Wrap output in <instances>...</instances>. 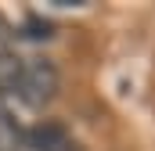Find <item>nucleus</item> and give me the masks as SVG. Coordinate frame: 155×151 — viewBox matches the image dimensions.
<instances>
[{
    "label": "nucleus",
    "mask_w": 155,
    "mask_h": 151,
    "mask_svg": "<svg viewBox=\"0 0 155 151\" xmlns=\"http://www.w3.org/2000/svg\"><path fill=\"white\" fill-rule=\"evenodd\" d=\"M58 90H61V76H58V69L51 61H29V65H22L18 83H15V97H22V104L43 108V104H51L58 97Z\"/></svg>",
    "instance_id": "1"
},
{
    "label": "nucleus",
    "mask_w": 155,
    "mask_h": 151,
    "mask_svg": "<svg viewBox=\"0 0 155 151\" xmlns=\"http://www.w3.org/2000/svg\"><path fill=\"white\" fill-rule=\"evenodd\" d=\"M22 144H29L33 151H65L69 148V137H65V130L61 126H54V122H43L36 130H29L25 133V140Z\"/></svg>",
    "instance_id": "2"
},
{
    "label": "nucleus",
    "mask_w": 155,
    "mask_h": 151,
    "mask_svg": "<svg viewBox=\"0 0 155 151\" xmlns=\"http://www.w3.org/2000/svg\"><path fill=\"white\" fill-rule=\"evenodd\" d=\"M18 72H22V61H18L15 54H0V104H4L7 94H15Z\"/></svg>",
    "instance_id": "3"
},
{
    "label": "nucleus",
    "mask_w": 155,
    "mask_h": 151,
    "mask_svg": "<svg viewBox=\"0 0 155 151\" xmlns=\"http://www.w3.org/2000/svg\"><path fill=\"white\" fill-rule=\"evenodd\" d=\"M22 140H25V133L18 130V122L4 112V104H0V151H18Z\"/></svg>",
    "instance_id": "4"
},
{
    "label": "nucleus",
    "mask_w": 155,
    "mask_h": 151,
    "mask_svg": "<svg viewBox=\"0 0 155 151\" xmlns=\"http://www.w3.org/2000/svg\"><path fill=\"white\" fill-rule=\"evenodd\" d=\"M25 36H33V40H40V36H51V22H40V18H29L25 22Z\"/></svg>",
    "instance_id": "5"
},
{
    "label": "nucleus",
    "mask_w": 155,
    "mask_h": 151,
    "mask_svg": "<svg viewBox=\"0 0 155 151\" xmlns=\"http://www.w3.org/2000/svg\"><path fill=\"white\" fill-rule=\"evenodd\" d=\"M7 36H11V25H7V22L0 18V40H7Z\"/></svg>",
    "instance_id": "6"
}]
</instances>
